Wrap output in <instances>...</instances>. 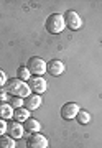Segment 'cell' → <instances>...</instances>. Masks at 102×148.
Instances as JSON below:
<instances>
[{
    "label": "cell",
    "instance_id": "cell-12",
    "mask_svg": "<svg viewBox=\"0 0 102 148\" xmlns=\"http://www.w3.org/2000/svg\"><path fill=\"white\" fill-rule=\"evenodd\" d=\"M13 107L8 104V102H0V119H3V120H8L13 117Z\"/></svg>",
    "mask_w": 102,
    "mask_h": 148
},
{
    "label": "cell",
    "instance_id": "cell-16",
    "mask_svg": "<svg viewBox=\"0 0 102 148\" xmlns=\"http://www.w3.org/2000/svg\"><path fill=\"white\" fill-rule=\"evenodd\" d=\"M76 120H77V123H81V125H87V123L91 122V114L81 109V110H79V114L76 115Z\"/></svg>",
    "mask_w": 102,
    "mask_h": 148
},
{
    "label": "cell",
    "instance_id": "cell-4",
    "mask_svg": "<svg viewBox=\"0 0 102 148\" xmlns=\"http://www.w3.org/2000/svg\"><path fill=\"white\" fill-rule=\"evenodd\" d=\"M63 16H64L66 28H69V30H73V32H77V30H81V27H82V18L79 16V13H77V12L68 10Z\"/></svg>",
    "mask_w": 102,
    "mask_h": 148
},
{
    "label": "cell",
    "instance_id": "cell-11",
    "mask_svg": "<svg viewBox=\"0 0 102 148\" xmlns=\"http://www.w3.org/2000/svg\"><path fill=\"white\" fill-rule=\"evenodd\" d=\"M23 128H25V133H28V135H33V133H38V132H40L41 123H40L36 119L30 117L27 122H23Z\"/></svg>",
    "mask_w": 102,
    "mask_h": 148
},
{
    "label": "cell",
    "instance_id": "cell-3",
    "mask_svg": "<svg viewBox=\"0 0 102 148\" xmlns=\"http://www.w3.org/2000/svg\"><path fill=\"white\" fill-rule=\"evenodd\" d=\"M27 68L30 69L31 76H43L46 73V68H48V63L44 61L43 58H38V56H31L28 59Z\"/></svg>",
    "mask_w": 102,
    "mask_h": 148
},
{
    "label": "cell",
    "instance_id": "cell-5",
    "mask_svg": "<svg viewBox=\"0 0 102 148\" xmlns=\"http://www.w3.org/2000/svg\"><path fill=\"white\" fill-rule=\"evenodd\" d=\"M28 86H30L31 92L40 94V95L44 94L46 89H48V82H46V79H44L43 76H31L30 81H28Z\"/></svg>",
    "mask_w": 102,
    "mask_h": 148
},
{
    "label": "cell",
    "instance_id": "cell-7",
    "mask_svg": "<svg viewBox=\"0 0 102 148\" xmlns=\"http://www.w3.org/2000/svg\"><path fill=\"white\" fill-rule=\"evenodd\" d=\"M79 110H81V107L76 102H68V104H64L61 107V117L64 120H74L76 115L79 114Z\"/></svg>",
    "mask_w": 102,
    "mask_h": 148
},
{
    "label": "cell",
    "instance_id": "cell-15",
    "mask_svg": "<svg viewBox=\"0 0 102 148\" xmlns=\"http://www.w3.org/2000/svg\"><path fill=\"white\" fill-rule=\"evenodd\" d=\"M16 77H18L20 81L28 82V81H30V77H31V73H30V69H28L27 66H20V68L16 69Z\"/></svg>",
    "mask_w": 102,
    "mask_h": 148
},
{
    "label": "cell",
    "instance_id": "cell-18",
    "mask_svg": "<svg viewBox=\"0 0 102 148\" xmlns=\"http://www.w3.org/2000/svg\"><path fill=\"white\" fill-rule=\"evenodd\" d=\"M7 128H8V122L0 119V137L2 135H7Z\"/></svg>",
    "mask_w": 102,
    "mask_h": 148
},
{
    "label": "cell",
    "instance_id": "cell-20",
    "mask_svg": "<svg viewBox=\"0 0 102 148\" xmlns=\"http://www.w3.org/2000/svg\"><path fill=\"white\" fill-rule=\"evenodd\" d=\"M10 101V95L7 94L5 89H0V102H8Z\"/></svg>",
    "mask_w": 102,
    "mask_h": 148
},
{
    "label": "cell",
    "instance_id": "cell-10",
    "mask_svg": "<svg viewBox=\"0 0 102 148\" xmlns=\"http://www.w3.org/2000/svg\"><path fill=\"white\" fill-rule=\"evenodd\" d=\"M41 104H43V99H41V95L40 94H30L25 99V109H28V110H38L40 107H41Z\"/></svg>",
    "mask_w": 102,
    "mask_h": 148
},
{
    "label": "cell",
    "instance_id": "cell-9",
    "mask_svg": "<svg viewBox=\"0 0 102 148\" xmlns=\"http://www.w3.org/2000/svg\"><path fill=\"white\" fill-rule=\"evenodd\" d=\"M64 71H66V66L59 59H51L48 63V68H46V73H49L51 76H61V74H64Z\"/></svg>",
    "mask_w": 102,
    "mask_h": 148
},
{
    "label": "cell",
    "instance_id": "cell-13",
    "mask_svg": "<svg viewBox=\"0 0 102 148\" xmlns=\"http://www.w3.org/2000/svg\"><path fill=\"white\" fill-rule=\"evenodd\" d=\"M28 119H30V110H28V109L20 107V109H15V110H13V120L23 123V122H27Z\"/></svg>",
    "mask_w": 102,
    "mask_h": 148
},
{
    "label": "cell",
    "instance_id": "cell-1",
    "mask_svg": "<svg viewBox=\"0 0 102 148\" xmlns=\"http://www.w3.org/2000/svg\"><path fill=\"white\" fill-rule=\"evenodd\" d=\"M3 89L7 90V94L10 95V97H22V99H27L28 95L31 94V89H30L28 82L20 81L18 77H13V79L7 81V84H5Z\"/></svg>",
    "mask_w": 102,
    "mask_h": 148
},
{
    "label": "cell",
    "instance_id": "cell-19",
    "mask_svg": "<svg viewBox=\"0 0 102 148\" xmlns=\"http://www.w3.org/2000/svg\"><path fill=\"white\" fill-rule=\"evenodd\" d=\"M7 74H5V71L3 69H0V89H3L5 87V84H7Z\"/></svg>",
    "mask_w": 102,
    "mask_h": 148
},
{
    "label": "cell",
    "instance_id": "cell-6",
    "mask_svg": "<svg viewBox=\"0 0 102 148\" xmlns=\"http://www.w3.org/2000/svg\"><path fill=\"white\" fill-rule=\"evenodd\" d=\"M49 142L48 138L41 135V133H33L30 137L27 138V148H48Z\"/></svg>",
    "mask_w": 102,
    "mask_h": 148
},
{
    "label": "cell",
    "instance_id": "cell-17",
    "mask_svg": "<svg viewBox=\"0 0 102 148\" xmlns=\"http://www.w3.org/2000/svg\"><path fill=\"white\" fill-rule=\"evenodd\" d=\"M8 104L13 109H20V107H25V99H22V97H10Z\"/></svg>",
    "mask_w": 102,
    "mask_h": 148
},
{
    "label": "cell",
    "instance_id": "cell-2",
    "mask_svg": "<svg viewBox=\"0 0 102 148\" xmlns=\"http://www.w3.org/2000/svg\"><path fill=\"white\" fill-rule=\"evenodd\" d=\"M44 28L46 32L51 33V35H59V33L64 32L66 23H64V16L61 13H51V15L46 18L44 21Z\"/></svg>",
    "mask_w": 102,
    "mask_h": 148
},
{
    "label": "cell",
    "instance_id": "cell-8",
    "mask_svg": "<svg viewBox=\"0 0 102 148\" xmlns=\"http://www.w3.org/2000/svg\"><path fill=\"white\" fill-rule=\"evenodd\" d=\"M7 133L10 135L12 138H15V140H18V138H22L23 135H25V128H23V123H20V122H8V128H7Z\"/></svg>",
    "mask_w": 102,
    "mask_h": 148
},
{
    "label": "cell",
    "instance_id": "cell-14",
    "mask_svg": "<svg viewBox=\"0 0 102 148\" xmlns=\"http://www.w3.org/2000/svg\"><path fill=\"white\" fill-rule=\"evenodd\" d=\"M0 148H16V140L10 135H2L0 137Z\"/></svg>",
    "mask_w": 102,
    "mask_h": 148
}]
</instances>
